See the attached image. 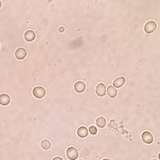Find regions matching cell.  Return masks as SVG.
I'll return each mask as SVG.
<instances>
[{
	"instance_id": "1",
	"label": "cell",
	"mask_w": 160,
	"mask_h": 160,
	"mask_svg": "<svg viewBox=\"0 0 160 160\" xmlns=\"http://www.w3.org/2000/svg\"><path fill=\"white\" fill-rule=\"evenodd\" d=\"M67 157L71 160H75L78 157V152L74 147H70L66 150Z\"/></svg>"
},
{
	"instance_id": "2",
	"label": "cell",
	"mask_w": 160,
	"mask_h": 160,
	"mask_svg": "<svg viewBox=\"0 0 160 160\" xmlns=\"http://www.w3.org/2000/svg\"><path fill=\"white\" fill-rule=\"evenodd\" d=\"M33 95L37 98H42L46 94V91L42 87H36L33 89Z\"/></svg>"
},
{
	"instance_id": "3",
	"label": "cell",
	"mask_w": 160,
	"mask_h": 160,
	"mask_svg": "<svg viewBox=\"0 0 160 160\" xmlns=\"http://www.w3.org/2000/svg\"><path fill=\"white\" fill-rule=\"evenodd\" d=\"M157 27V25L155 22L154 21H149L147 22L145 25V31L146 33H152L156 30Z\"/></svg>"
},
{
	"instance_id": "4",
	"label": "cell",
	"mask_w": 160,
	"mask_h": 160,
	"mask_svg": "<svg viewBox=\"0 0 160 160\" xmlns=\"http://www.w3.org/2000/svg\"><path fill=\"white\" fill-rule=\"evenodd\" d=\"M27 55V52L23 48H20L15 52V56L18 59H24Z\"/></svg>"
},
{
	"instance_id": "5",
	"label": "cell",
	"mask_w": 160,
	"mask_h": 160,
	"mask_svg": "<svg viewBox=\"0 0 160 160\" xmlns=\"http://www.w3.org/2000/svg\"><path fill=\"white\" fill-rule=\"evenodd\" d=\"M142 139L146 144H150L153 142V136L148 132H145L142 135Z\"/></svg>"
},
{
	"instance_id": "6",
	"label": "cell",
	"mask_w": 160,
	"mask_h": 160,
	"mask_svg": "<svg viewBox=\"0 0 160 160\" xmlns=\"http://www.w3.org/2000/svg\"><path fill=\"white\" fill-rule=\"evenodd\" d=\"M96 92L99 96V97H104L106 92V89L105 86L103 84H100L97 85V89H96Z\"/></svg>"
},
{
	"instance_id": "7",
	"label": "cell",
	"mask_w": 160,
	"mask_h": 160,
	"mask_svg": "<svg viewBox=\"0 0 160 160\" xmlns=\"http://www.w3.org/2000/svg\"><path fill=\"white\" fill-rule=\"evenodd\" d=\"M74 89L78 93H81L85 90V84L82 81H78L74 85Z\"/></svg>"
},
{
	"instance_id": "8",
	"label": "cell",
	"mask_w": 160,
	"mask_h": 160,
	"mask_svg": "<svg viewBox=\"0 0 160 160\" xmlns=\"http://www.w3.org/2000/svg\"><path fill=\"white\" fill-rule=\"evenodd\" d=\"M24 38L28 42H32L35 38V33L33 31L29 30L25 32L24 34Z\"/></svg>"
},
{
	"instance_id": "9",
	"label": "cell",
	"mask_w": 160,
	"mask_h": 160,
	"mask_svg": "<svg viewBox=\"0 0 160 160\" xmlns=\"http://www.w3.org/2000/svg\"><path fill=\"white\" fill-rule=\"evenodd\" d=\"M10 97L6 94H2L0 95V104L2 105H7L10 103Z\"/></svg>"
},
{
	"instance_id": "10",
	"label": "cell",
	"mask_w": 160,
	"mask_h": 160,
	"mask_svg": "<svg viewBox=\"0 0 160 160\" xmlns=\"http://www.w3.org/2000/svg\"><path fill=\"white\" fill-rule=\"evenodd\" d=\"M125 78L124 77H120V78H118L115 80L113 82V85L115 87L120 88L125 84Z\"/></svg>"
},
{
	"instance_id": "11",
	"label": "cell",
	"mask_w": 160,
	"mask_h": 160,
	"mask_svg": "<svg viewBox=\"0 0 160 160\" xmlns=\"http://www.w3.org/2000/svg\"><path fill=\"white\" fill-rule=\"evenodd\" d=\"M78 135L79 137H81V138H84V137H87L88 135V130L87 128L84 126L79 128L78 130Z\"/></svg>"
},
{
	"instance_id": "12",
	"label": "cell",
	"mask_w": 160,
	"mask_h": 160,
	"mask_svg": "<svg viewBox=\"0 0 160 160\" xmlns=\"http://www.w3.org/2000/svg\"><path fill=\"white\" fill-rule=\"evenodd\" d=\"M107 94L111 98H115L117 94V91L113 86H109L107 88Z\"/></svg>"
},
{
	"instance_id": "13",
	"label": "cell",
	"mask_w": 160,
	"mask_h": 160,
	"mask_svg": "<svg viewBox=\"0 0 160 160\" xmlns=\"http://www.w3.org/2000/svg\"><path fill=\"white\" fill-rule=\"evenodd\" d=\"M97 124L99 128H104L106 124V120L104 117H99L97 120Z\"/></svg>"
},
{
	"instance_id": "14",
	"label": "cell",
	"mask_w": 160,
	"mask_h": 160,
	"mask_svg": "<svg viewBox=\"0 0 160 160\" xmlns=\"http://www.w3.org/2000/svg\"><path fill=\"white\" fill-rule=\"evenodd\" d=\"M40 145L44 150H48L51 147V143L48 140H43Z\"/></svg>"
},
{
	"instance_id": "15",
	"label": "cell",
	"mask_w": 160,
	"mask_h": 160,
	"mask_svg": "<svg viewBox=\"0 0 160 160\" xmlns=\"http://www.w3.org/2000/svg\"><path fill=\"white\" fill-rule=\"evenodd\" d=\"M89 132L92 134V135H96L97 133V128L94 126H92L89 128Z\"/></svg>"
},
{
	"instance_id": "16",
	"label": "cell",
	"mask_w": 160,
	"mask_h": 160,
	"mask_svg": "<svg viewBox=\"0 0 160 160\" xmlns=\"http://www.w3.org/2000/svg\"><path fill=\"white\" fill-rule=\"evenodd\" d=\"M53 160H63V159H62V158H59V157H56V158H53Z\"/></svg>"
},
{
	"instance_id": "17",
	"label": "cell",
	"mask_w": 160,
	"mask_h": 160,
	"mask_svg": "<svg viewBox=\"0 0 160 160\" xmlns=\"http://www.w3.org/2000/svg\"><path fill=\"white\" fill-rule=\"evenodd\" d=\"M59 31H61V32H63V31H64V28L63 27H60L59 28Z\"/></svg>"
},
{
	"instance_id": "18",
	"label": "cell",
	"mask_w": 160,
	"mask_h": 160,
	"mask_svg": "<svg viewBox=\"0 0 160 160\" xmlns=\"http://www.w3.org/2000/svg\"><path fill=\"white\" fill-rule=\"evenodd\" d=\"M1 1H0V8H1Z\"/></svg>"
},
{
	"instance_id": "19",
	"label": "cell",
	"mask_w": 160,
	"mask_h": 160,
	"mask_svg": "<svg viewBox=\"0 0 160 160\" xmlns=\"http://www.w3.org/2000/svg\"><path fill=\"white\" fill-rule=\"evenodd\" d=\"M103 160H111V159H104Z\"/></svg>"
},
{
	"instance_id": "20",
	"label": "cell",
	"mask_w": 160,
	"mask_h": 160,
	"mask_svg": "<svg viewBox=\"0 0 160 160\" xmlns=\"http://www.w3.org/2000/svg\"><path fill=\"white\" fill-rule=\"evenodd\" d=\"M159 159H160V153H159Z\"/></svg>"
},
{
	"instance_id": "21",
	"label": "cell",
	"mask_w": 160,
	"mask_h": 160,
	"mask_svg": "<svg viewBox=\"0 0 160 160\" xmlns=\"http://www.w3.org/2000/svg\"><path fill=\"white\" fill-rule=\"evenodd\" d=\"M79 160H82V159H79Z\"/></svg>"
},
{
	"instance_id": "22",
	"label": "cell",
	"mask_w": 160,
	"mask_h": 160,
	"mask_svg": "<svg viewBox=\"0 0 160 160\" xmlns=\"http://www.w3.org/2000/svg\"><path fill=\"white\" fill-rule=\"evenodd\" d=\"M154 160H157V159H154Z\"/></svg>"
}]
</instances>
